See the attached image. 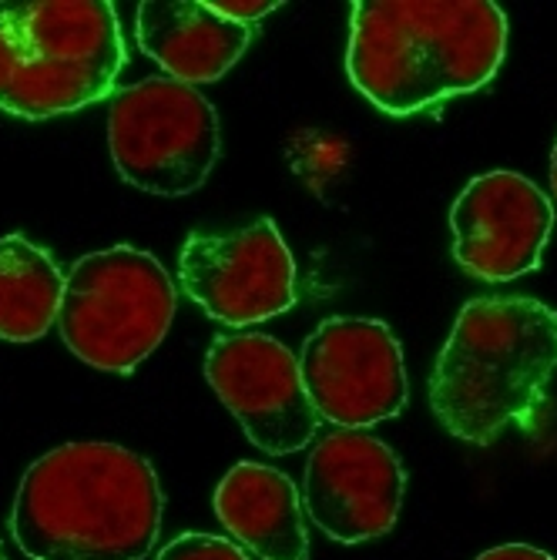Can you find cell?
Instances as JSON below:
<instances>
[{
  "label": "cell",
  "mask_w": 557,
  "mask_h": 560,
  "mask_svg": "<svg viewBox=\"0 0 557 560\" xmlns=\"http://www.w3.org/2000/svg\"><path fill=\"white\" fill-rule=\"evenodd\" d=\"M216 517L259 560H306V511L295 483L276 467L239 460L216 487Z\"/></svg>",
  "instance_id": "cell-13"
},
{
  "label": "cell",
  "mask_w": 557,
  "mask_h": 560,
  "mask_svg": "<svg viewBox=\"0 0 557 560\" xmlns=\"http://www.w3.org/2000/svg\"><path fill=\"white\" fill-rule=\"evenodd\" d=\"M407 474L399 456L367 430L323 436L302 474V511L336 544H367L396 527Z\"/></svg>",
  "instance_id": "cell-10"
},
{
  "label": "cell",
  "mask_w": 557,
  "mask_h": 560,
  "mask_svg": "<svg viewBox=\"0 0 557 560\" xmlns=\"http://www.w3.org/2000/svg\"><path fill=\"white\" fill-rule=\"evenodd\" d=\"M550 188H554V198H557V138H554V151H550Z\"/></svg>",
  "instance_id": "cell-18"
},
{
  "label": "cell",
  "mask_w": 557,
  "mask_h": 560,
  "mask_svg": "<svg viewBox=\"0 0 557 560\" xmlns=\"http://www.w3.org/2000/svg\"><path fill=\"white\" fill-rule=\"evenodd\" d=\"M508 55V14L490 0L352 4L346 71L373 108L410 118L494 81Z\"/></svg>",
  "instance_id": "cell-1"
},
{
  "label": "cell",
  "mask_w": 557,
  "mask_h": 560,
  "mask_svg": "<svg viewBox=\"0 0 557 560\" xmlns=\"http://www.w3.org/2000/svg\"><path fill=\"white\" fill-rule=\"evenodd\" d=\"M175 305L172 276L151 252L101 248L81 256L65 276L58 332L81 363L131 373L169 336Z\"/></svg>",
  "instance_id": "cell-5"
},
{
  "label": "cell",
  "mask_w": 557,
  "mask_h": 560,
  "mask_svg": "<svg viewBox=\"0 0 557 560\" xmlns=\"http://www.w3.org/2000/svg\"><path fill=\"white\" fill-rule=\"evenodd\" d=\"M121 68L108 0H0V112L27 121L74 115L112 97Z\"/></svg>",
  "instance_id": "cell-4"
},
{
  "label": "cell",
  "mask_w": 557,
  "mask_h": 560,
  "mask_svg": "<svg viewBox=\"0 0 557 560\" xmlns=\"http://www.w3.org/2000/svg\"><path fill=\"white\" fill-rule=\"evenodd\" d=\"M477 560H554V557L541 547H531V544H500V547L484 550Z\"/></svg>",
  "instance_id": "cell-17"
},
{
  "label": "cell",
  "mask_w": 557,
  "mask_h": 560,
  "mask_svg": "<svg viewBox=\"0 0 557 560\" xmlns=\"http://www.w3.org/2000/svg\"><path fill=\"white\" fill-rule=\"evenodd\" d=\"M453 259L484 282L534 272L554 229L547 195L521 172L497 168L467 182L450 209Z\"/></svg>",
  "instance_id": "cell-11"
},
{
  "label": "cell",
  "mask_w": 557,
  "mask_h": 560,
  "mask_svg": "<svg viewBox=\"0 0 557 560\" xmlns=\"http://www.w3.org/2000/svg\"><path fill=\"white\" fill-rule=\"evenodd\" d=\"M554 373L557 310L537 299H474L437 355L430 406L457 440L490 446L508 427H537Z\"/></svg>",
  "instance_id": "cell-3"
},
{
  "label": "cell",
  "mask_w": 557,
  "mask_h": 560,
  "mask_svg": "<svg viewBox=\"0 0 557 560\" xmlns=\"http://www.w3.org/2000/svg\"><path fill=\"white\" fill-rule=\"evenodd\" d=\"M178 285L216 323L245 329L295 305V259L272 219L222 235L192 232L178 256Z\"/></svg>",
  "instance_id": "cell-8"
},
{
  "label": "cell",
  "mask_w": 557,
  "mask_h": 560,
  "mask_svg": "<svg viewBox=\"0 0 557 560\" xmlns=\"http://www.w3.org/2000/svg\"><path fill=\"white\" fill-rule=\"evenodd\" d=\"M155 560H248V553L235 540L216 534H182L165 544Z\"/></svg>",
  "instance_id": "cell-15"
},
{
  "label": "cell",
  "mask_w": 557,
  "mask_h": 560,
  "mask_svg": "<svg viewBox=\"0 0 557 560\" xmlns=\"http://www.w3.org/2000/svg\"><path fill=\"white\" fill-rule=\"evenodd\" d=\"M206 4L219 18H225L232 24H252V27H256L263 18H269L276 8H282V4H276V0H206Z\"/></svg>",
  "instance_id": "cell-16"
},
{
  "label": "cell",
  "mask_w": 557,
  "mask_h": 560,
  "mask_svg": "<svg viewBox=\"0 0 557 560\" xmlns=\"http://www.w3.org/2000/svg\"><path fill=\"white\" fill-rule=\"evenodd\" d=\"M299 376L320 420L367 430L407 406V366L393 329L380 319L333 316L302 342Z\"/></svg>",
  "instance_id": "cell-7"
},
{
  "label": "cell",
  "mask_w": 557,
  "mask_h": 560,
  "mask_svg": "<svg viewBox=\"0 0 557 560\" xmlns=\"http://www.w3.org/2000/svg\"><path fill=\"white\" fill-rule=\"evenodd\" d=\"M65 276L47 248L24 235L0 238V339L34 342L58 323Z\"/></svg>",
  "instance_id": "cell-14"
},
{
  "label": "cell",
  "mask_w": 557,
  "mask_h": 560,
  "mask_svg": "<svg viewBox=\"0 0 557 560\" xmlns=\"http://www.w3.org/2000/svg\"><path fill=\"white\" fill-rule=\"evenodd\" d=\"M162 487L118 443H65L21 477L11 534L31 560H141L162 530Z\"/></svg>",
  "instance_id": "cell-2"
},
{
  "label": "cell",
  "mask_w": 557,
  "mask_h": 560,
  "mask_svg": "<svg viewBox=\"0 0 557 560\" xmlns=\"http://www.w3.org/2000/svg\"><path fill=\"white\" fill-rule=\"evenodd\" d=\"M0 560H8V557H4V550H0Z\"/></svg>",
  "instance_id": "cell-19"
},
{
  "label": "cell",
  "mask_w": 557,
  "mask_h": 560,
  "mask_svg": "<svg viewBox=\"0 0 557 560\" xmlns=\"http://www.w3.org/2000/svg\"><path fill=\"white\" fill-rule=\"evenodd\" d=\"M108 148L128 185L182 198L206 185L219 162V115L198 88L144 78L112 94Z\"/></svg>",
  "instance_id": "cell-6"
},
{
  "label": "cell",
  "mask_w": 557,
  "mask_h": 560,
  "mask_svg": "<svg viewBox=\"0 0 557 560\" xmlns=\"http://www.w3.org/2000/svg\"><path fill=\"white\" fill-rule=\"evenodd\" d=\"M206 380L245 436L269 456L302 450L320 430L299 360L266 332L219 336L206 352Z\"/></svg>",
  "instance_id": "cell-9"
},
{
  "label": "cell",
  "mask_w": 557,
  "mask_h": 560,
  "mask_svg": "<svg viewBox=\"0 0 557 560\" xmlns=\"http://www.w3.org/2000/svg\"><path fill=\"white\" fill-rule=\"evenodd\" d=\"M256 37L252 24L219 18L206 0H148L138 8V44L165 78L188 88L212 84L239 65Z\"/></svg>",
  "instance_id": "cell-12"
}]
</instances>
